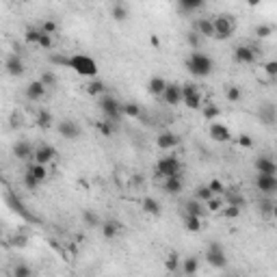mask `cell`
I'll use <instances>...</instances> for the list:
<instances>
[{
    "label": "cell",
    "mask_w": 277,
    "mask_h": 277,
    "mask_svg": "<svg viewBox=\"0 0 277 277\" xmlns=\"http://www.w3.org/2000/svg\"><path fill=\"white\" fill-rule=\"evenodd\" d=\"M13 154L18 160H32V156H35V148L29 143V141H18V143L13 145Z\"/></svg>",
    "instance_id": "ffe728a7"
},
{
    "label": "cell",
    "mask_w": 277,
    "mask_h": 277,
    "mask_svg": "<svg viewBox=\"0 0 277 277\" xmlns=\"http://www.w3.org/2000/svg\"><path fill=\"white\" fill-rule=\"evenodd\" d=\"M182 104L191 111H199L204 104V97H202V89L193 83L182 85Z\"/></svg>",
    "instance_id": "8992f818"
},
{
    "label": "cell",
    "mask_w": 277,
    "mask_h": 277,
    "mask_svg": "<svg viewBox=\"0 0 277 277\" xmlns=\"http://www.w3.org/2000/svg\"><path fill=\"white\" fill-rule=\"evenodd\" d=\"M271 215H273V219L277 221V202L273 204V210H271Z\"/></svg>",
    "instance_id": "11a10c76"
},
{
    "label": "cell",
    "mask_w": 277,
    "mask_h": 277,
    "mask_svg": "<svg viewBox=\"0 0 277 277\" xmlns=\"http://www.w3.org/2000/svg\"><path fill=\"white\" fill-rule=\"evenodd\" d=\"M111 15H113V20H117V22H126L130 18V7L126 2H113Z\"/></svg>",
    "instance_id": "cb8c5ba5"
},
{
    "label": "cell",
    "mask_w": 277,
    "mask_h": 277,
    "mask_svg": "<svg viewBox=\"0 0 277 277\" xmlns=\"http://www.w3.org/2000/svg\"><path fill=\"white\" fill-rule=\"evenodd\" d=\"M154 171L162 180H167V178H178V176H182V162L178 156H162V158L156 162Z\"/></svg>",
    "instance_id": "3957f363"
},
{
    "label": "cell",
    "mask_w": 277,
    "mask_h": 277,
    "mask_svg": "<svg viewBox=\"0 0 277 277\" xmlns=\"http://www.w3.org/2000/svg\"><path fill=\"white\" fill-rule=\"evenodd\" d=\"M186 43L193 48V52L197 50V46H199V35H197V32H195V31L188 32V35H186Z\"/></svg>",
    "instance_id": "f5cc1de1"
},
{
    "label": "cell",
    "mask_w": 277,
    "mask_h": 277,
    "mask_svg": "<svg viewBox=\"0 0 277 277\" xmlns=\"http://www.w3.org/2000/svg\"><path fill=\"white\" fill-rule=\"evenodd\" d=\"M213 197H216V195L208 188V184H202V186H197V191H195V199H199L202 204H208Z\"/></svg>",
    "instance_id": "d6a6232c"
},
{
    "label": "cell",
    "mask_w": 277,
    "mask_h": 277,
    "mask_svg": "<svg viewBox=\"0 0 277 277\" xmlns=\"http://www.w3.org/2000/svg\"><path fill=\"white\" fill-rule=\"evenodd\" d=\"M52 46H54V37L48 35V32H43L41 39H39V46H37V48H41V50H52Z\"/></svg>",
    "instance_id": "c3c4849f"
},
{
    "label": "cell",
    "mask_w": 277,
    "mask_h": 277,
    "mask_svg": "<svg viewBox=\"0 0 277 277\" xmlns=\"http://www.w3.org/2000/svg\"><path fill=\"white\" fill-rule=\"evenodd\" d=\"M80 126H78V122H74V119H61L59 122V134H61L63 139H69V141H76V139H80Z\"/></svg>",
    "instance_id": "9c48e42d"
},
{
    "label": "cell",
    "mask_w": 277,
    "mask_h": 277,
    "mask_svg": "<svg viewBox=\"0 0 277 277\" xmlns=\"http://www.w3.org/2000/svg\"><path fill=\"white\" fill-rule=\"evenodd\" d=\"M238 145H241V148H251L253 139L249 137V134H241V137H238Z\"/></svg>",
    "instance_id": "db71d44e"
},
{
    "label": "cell",
    "mask_w": 277,
    "mask_h": 277,
    "mask_svg": "<svg viewBox=\"0 0 277 277\" xmlns=\"http://www.w3.org/2000/svg\"><path fill=\"white\" fill-rule=\"evenodd\" d=\"M180 258H178V253H171V256H167V260H165V269L169 271V273H178L180 271Z\"/></svg>",
    "instance_id": "74e56055"
},
{
    "label": "cell",
    "mask_w": 277,
    "mask_h": 277,
    "mask_svg": "<svg viewBox=\"0 0 277 277\" xmlns=\"http://www.w3.org/2000/svg\"><path fill=\"white\" fill-rule=\"evenodd\" d=\"M4 69H7L9 76H13V78H20V76L26 72V65H24V61H22L20 54L13 52V54H9L7 61H4Z\"/></svg>",
    "instance_id": "30bf717a"
},
{
    "label": "cell",
    "mask_w": 277,
    "mask_h": 277,
    "mask_svg": "<svg viewBox=\"0 0 277 277\" xmlns=\"http://www.w3.org/2000/svg\"><path fill=\"white\" fill-rule=\"evenodd\" d=\"M186 69L191 72V76H195V78H208L215 69V61H213V57H208V54L195 50V52L188 54V59H186Z\"/></svg>",
    "instance_id": "6da1fadb"
},
{
    "label": "cell",
    "mask_w": 277,
    "mask_h": 277,
    "mask_svg": "<svg viewBox=\"0 0 277 277\" xmlns=\"http://www.w3.org/2000/svg\"><path fill=\"white\" fill-rule=\"evenodd\" d=\"M57 29H59V26H57V22H54V20H46L41 24V31L48 32V35H52V37H54V32H57Z\"/></svg>",
    "instance_id": "816d5d0a"
},
{
    "label": "cell",
    "mask_w": 277,
    "mask_h": 277,
    "mask_svg": "<svg viewBox=\"0 0 277 277\" xmlns=\"http://www.w3.org/2000/svg\"><path fill=\"white\" fill-rule=\"evenodd\" d=\"M197 271H199V260L197 258L188 256V258L182 260V273H184V277H195V275H197Z\"/></svg>",
    "instance_id": "4316f807"
},
{
    "label": "cell",
    "mask_w": 277,
    "mask_h": 277,
    "mask_svg": "<svg viewBox=\"0 0 277 277\" xmlns=\"http://www.w3.org/2000/svg\"><path fill=\"white\" fill-rule=\"evenodd\" d=\"M184 225H186L188 232H202V216H186L184 219Z\"/></svg>",
    "instance_id": "f35d334b"
},
{
    "label": "cell",
    "mask_w": 277,
    "mask_h": 277,
    "mask_svg": "<svg viewBox=\"0 0 277 277\" xmlns=\"http://www.w3.org/2000/svg\"><path fill=\"white\" fill-rule=\"evenodd\" d=\"M243 213V208H238V206H232V204H225V208H223V215L225 219H236V216H241Z\"/></svg>",
    "instance_id": "ee69618b"
},
{
    "label": "cell",
    "mask_w": 277,
    "mask_h": 277,
    "mask_svg": "<svg viewBox=\"0 0 277 277\" xmlns=\"http://www.w3.org/2000/svg\"><path fill=\"white\" fill-rule=\"evenodd\" d=\"M123 117L139 119L141 117V106L137 104V102H126V104H123Z\"/></svg>",
    "instance_id": "e575fe53"
},
{
    "label": "cell",
    "mask_w": 277,
    "mask_h": 277,
    "mask_svg": "<svg viewBox=\"0 0 277 277\" xmlns=\"http://www.w3.org/2000/svg\"><path fill=\"white\" fill-rule=\"evenodd\" d=\"M13 277H35V273H32V269L29 267V264H15L13 267Z\"/></svg>",
    "instance_id": "60d3db41"
},
{
    "label": "cell",
    "mask_w": 277,
    "mask_h": 277,
    "mask_svg": "<svg viewBox=\"0 0 277 277\" xmlns=\"http://www.w3.org/2000/svg\"><path fill=\"white\" fill-rule=\"evenodd\" d=\"M258 117L264 126H273V123H277V106L271 104V102H264V104L258 108Z\"/></svg>",
    "instance_id": "9a60e30c"
},
{
    "label": "cell",
    "mask_w": 277,
    "mask_h": 277,
    "mask_svg": "<svg viewBox=\"0 0 277 277\" xmlns=\"http://www.w3.org/2000/svg\"><path fill=\"white\" fill-rule=\"evenodd\" d=\"M97 106H100V113L104 115V119H108V122H117V119L123 115V104L117 100V97H113L108 93L97 100Z\"/></svg>",
    "instance_id": "277c9868"
},
{
    "label": "cell",
    "mask_w": 277,
    "mask_h": 277,
    "mask_svg": "<svg viewBox=\"0 0 277 277\" xmlns=\"http://www.w3.org/2000/svg\"><path fill=\"white\" fill-rule=\"evenodd\" d=\"M67 67L74 69L78 76H89V78H93L97 74V63L91 57H87V54H72V57H67Z\"/></svg>",
    "instance_id": "7a4b0ae2"
},
{
    "label": "cell",
    "mask_w": 277,
    "mask_h": 277,
    "mask_svg": "<svg viewBox=\"0 0 277 277\" xmlns=\"http://www.w3.org/2000/svg\"><path fill=\"white\" fill-rule=\"evenodd\" d=\"M256 171L260 176H277V162L273 158H269V156H258Z\"/></svg>",
    "instance_id": "ac0fdd59"
},
{
    "label": "cell",
    "mask_w": 277,
    "mask_h": 277,
    "mask_svg": "<svg viewBox=\"0 0 277 277\" xmlns=\"http://www.w3.org/2000/svg\"><path fill=\"white\" fill-rule=\"evenodd\" d=\"M52 122H54V117H52V113H50V111H46V108L37 111V115H35V123H37V126H39L41 130L52 128Z\"/></svg>",
    "instance_id": "83f0119b"
},
{
    "label": "cell",
    "mask_w": 277,
    "mask_h": 277,
    "mask_svg": "<svg viewBox=\"0 0 277 277\" xmlns=\"http://www.w3.org/2000/svg\"><path fill=\"white\" fill-rule=\"evenodd\" d=\"M41 35H43L41 29H29V31H26V41H29V43H35V46H39Z\"/></svg>",
    "instance_id": "f6af8a7d"
},
{
    "label": "cell",
    "mask_w": 277,
    "mask_h": 277,
    "mask_svg": "<svg viewBox=\"0 0 277 277\" xmlns=\"http://www.w3.org/2000/svg\"><path fill=\"white\" fill-rule=\"evenodd\" d=\"M215 22V39H230L236 31V20L230 13H221L213 18Z\"/></svg>",
    "instance_id": "5b68a950"
},
{
    "label": "cell",
    "mask_w": 277,
    "mask_h": 277,
    "mask_svg": "<svg viewBox=\"0 0 277 277\" xmlns=\"http://www.w3.org/2000/svg\"><path fill=\"white\" fill-rule=\"evenodd\" d=\"M46 85L41 83V80H32V83H29V87H26V100L29 102H39L43 100V95H46Z\"/></svg>",
    "instance_id": "d6986e66"
},
{
    "label": "cell",
    "mask_w": 277,
    "mask_h": 277,
    "mask_svg": "<svg viewBox=\"0 0 277 277\" xmlns=\"http://www.w3.org/2000/svg\"><path fill=\"white\" fill-rule=\"evenodd\" d=\"M256 59H258V50L253 46L241 43V46L234 48V61L238 65H251V63H256Z\"/></svg>",
    "instance_id": "ba28073f"
},
{
    "label": "cell",
    "mask_w": 277,
    "mask_h": 277,
    "mask_svg": "<svg viewBox=\"0 0 277 277\" xmlns=\"http://www.w3.org/2000/svg\"><path fill=\"white\" fill-rule=\"evenodd\" d=\"M206 260H208V264L213 269H225L227 267V253H225V249L221 247V243L215 241L206 247Z\"/></svg>",
    "instance_id": "52a82bcc"
},
{
    "label": "cell",
    "mask_w": 277,
    "mask_h": 277,
    "mask_svg": "<svg viewBox=\"0 0 277 277\" xmlns=\"http://www.w3.org/2000/svg\"><path fill=\"white\" fill-rule=\"evenodd\" d=\"M41 83L46 85V89H52L54 85H57V74L54 72H50V69H48V72H43V76H41Z\"/></svg>",
    "instance_id": "bcb514c9"
},
{
    "label": "cell",
    "mask_w": 277,
    "mask_h": 277,
    "mask_svg": "<svg viewBox=\"0 0 277 277\" xmlns=\"http://www.w3.org/2000/svg\"><path fill=\"white\" fill-rule=\"evenodd\" d=\"M85 89H87V93L93 95V97H97V100L106 95V85L102 83V80H91V83H87Z\"/></svg>",
    "instance_id": "f1b7e54d"
},
{
    "label": "cell",
    "mask_w": 277,
    "mask_h": 277,
    "mask_svg": "<svg viewBox=\"0 0 277 277\" xmlns=\"http://www.w3.org/2000/svg\"><path fill=\"white\" fill-rule=\"evenodd\" d=\"M208 134H210V139H213V141H216V143H227V141L232 139V132H230V128H227L225 123H219V122L210 123V128H208Z\"/></svg>",
    "instance_id": "5bb4252c"
},
{
    "label": "cell",
    "mask_w": 277,
    "mask_h": 277,
    "mask_svg": "<svg viewBox=\"0 0 277 277\" xmlns=\"http://www.w3.org/2000/svg\"><path fill=\"white\" fill-rule=\"evenodd\" d=\"M141 208H143V213L150 215V216H158L160 215V204L156 202L154 197H145L143 202H141Z\"/></svg>",
    "instance_id": "f546056e"
},
{
    "label": "cell",
    "mask_w": 277,
    "mask_h": 277,
    "mask_svg": "<svg viewBox=\"0 0 277 277\" xmlns=\"http://www.w3.org/2000/svg\"><path fill=\"white\" fill-rule=\"evenodd\" d=\"M225 277H241V275H225Z\"/></svg>",
    "instance_id": "9f6ffc18"
},
{
    "label": "cell",
    "mask_w": 277,
    "mask_h": 277,
    "mask_svg": "<svg viewBox=\"0 0 277 277\" xmlns=\"http://www.w3.org/2000/svg\"><path fill=\"white\" fill-rule=\"evenodd\" d=\"M223 208H225V204H223V199H221V197H213L208 204H206V210H208V213H213V215L223 213Z\"/></svg>",
    "instance_id": "8d00e7d4"
},
{
    "label": "cell",
    "mask_w": 277,
    "mask_h": 277,
    "mask_svg": "<svg viewBox=\"0 0 277 277\" xmlns=\"http://www.w3.org/2000/svg\"><path fill=\"white\" fill-rule=\"evenodd\" d=\"M275 26L273 24H258L256 26V37H260V39H267V37L273 35Z\"/></svg>",
    "instance_id": "b9f144b4"
},
{
    "label": "cell",
    "mask_w": 277,
    "mask_h": 277,
    "mask_svg": "<svg viewBox=\"0 0 277 277\" xmlns=\"http://www.w3.org/2000/svg\"><path fill=\"white\" fill-rule=\"evenodd\" d=\"M54 158H57V148H52V145H39V148H35L32 162H37V165H50Z\"/></svg>",
    "instance_id": "8fae6325"
},
{
    "label": "cell",
    "mask_w": 277,
    "mask_h": 277,
    "mask_svg": "<svg viewBox=\"0 0 277 277\" xmlns=\"http://www.w3.org/2000/svg\"><path fill=\"white\" fill-rule=\"evenodd\" d=\"M204 117H206V122H210V123H215L216 122V117L221 115V108L216 106V104H208V106H204Z\"/></svg>",
    "instance_id": "d590c367"
},
{
    "label": "cell",
    "mask_w": 277,
    "mask_h": 277,
    "mask_svg": "<svg viewBox=\"0 0 277 277\" xmlns=\"http://www.w3.org/2000/svg\"><path fill=\"white\" fill-rule=\"evenodd\" d=\"M162 100L171 106H180L182 104V85H176V83H169L165 89V95Z\"/></svg>",
    "instance_id": "e0dca14e"
},
{
    "label": "cell",
    "mask_w": 277,
    "mask_h": 277,
    "mask_svg": "<svg viewBox=\"0 0 277 277\" xmlns=\"http://www.w3.org/2000/svg\"><path fill=\"white\" fill-rule=\"evenodd\" d=\"M195 32H197L199 37H215L213 18H197L195 20Z\"/></svg>",
    "instance_id": "44dd1931"
},
{
    "label": "cell",
    "mask_w": 277,
    "mask_h": 277,
    "mask_svg": "<svg viewBox=\"0 0 277 277\" xmlns=\"http://www.w3.org/2000/svg\"><path fill=\"white\" fill-rule=\"evenodd\" d=\"M100 232H102V236H104L106 241H113V238H117L123 232V225L119 223L117 219H106L104 223L100 225Z\"/></svg>",
    "instance_id": "2e32d148"
},
{
    "label": "cell",
    "mask_w": 277,
    "mask_h": 277,
    "mask_svg": "<svg viewBox=\"0 0 277 277\" xmlns=\"http://www.w3.org/2000/svg\"><path fill=\"white\" fill-rule=\"evenodd\" d=\"M180 145V137L176 132H160L156 137V148L162 150V152H169V150H176Z\"/></svg>",
    "instance_id": "4fadbf2b"
},
{
    "label": "cell",
    "mask_w": 277,
    "mask_h": 277,
    "mask_svg": "<svg viewBox=\"0 0 277 277\" xmlns=\"http://www.w3.org/2000/svg\"><path fill=\"white\" fill-rule=\"evenodd\" d=\"M95 128H97V132H100L104 139H111V137H113V132H115V128H113V122H108V119L95 122Z\"/></svg>",
    "instance_id": "836d02e7"
},
{
    "label": "cell",
    "mask_w": 277,
    "mask_h": 277,
    "mask_svg": "<svg viewBox=\"0 0 277 277\" xmlns=\"http://www.w3.org/2000/svg\"><path fill=\"white\" fill-rule=\"evenodd\" d=\"M264 74H267L269 76V78H277V61H275V59H273V61H269V63H264Z\"/></svg>",
    "instance_id": "681fc988"
},
{
    "label": "cell",
    "mask_w": 277,
    "mask_h": 277,
    "mask_svg": "<svg viewBox=\"0 0 277 277\" xmlns=\"http://www.w3.org/2000/svg\"><path fill=\"white\" fill-rule=\"evenodd\" d=\"M182 188H184L182 176H178V178H167V180H162V191H165L167 195H180Z\"/></svg>",
    "instance_id": "7402d4cb"
},
{
    "label": "cell",
    "mask_w": 277,
    "mask_h": 277,
    "mask_svg": "<svg viewBox=\"0 0 277 277\" xmlns=\"http://www.w3.org/2000/svg\"><path fill=\"white\" fill-rule=\"evenodd\" d=\"M208 188H210V191H213V193L216 195V197H219V195H223V193L227 191V188H225V184L221 182V180H210V182H208Z\"/></svg>",
    "instance_id": "7dc6e473"
},
{
    "label": "cell",
    "mask_w": 277,
    "mask_h": 277,
    "mask_svg": "<svg viewBox=\"0 0 277 277\" xmlns=\"http://www.w3.org/2000/svg\"><path fill=\"white\" fill-rule=\"evenodd\" d=\"M256 188L262 195H275L277 193V176H256Z\"/></svg>",
    "instance_id": "7c38bea8"
},
{
    "label": "cell",
    "mask_w": 277,
    "mask_h": 277,
    "mask_svg": "<svg viewBox=\"0 0 277 277\" xmlns=\"http://www.w3.org/2000/svg\"><path fill=\"white\" fill-rule=\"evenodd\" d=\"M22 182H24V186L29 188V191H37V188H39V184H41L35 176H31L29 171H24V176H22Z\"/></svg>",
    "instance_id": "ab89813d"
},
{
    "label": "cell",
    "mask_w": 277,
    "mask_h": 277,
    "mask_svg": "<svg viewBox=\"0 0 277 277\" xmlns=\"http://www.w3.org/2000/svg\"><path fill=\"white\" fill-rule=\"evenodd\" d=\"M83 219H85V223L89 225V227H97V225H102V223H100V219H97V216H95L93 213H91V210H87V213L83 215Z\"/></svg>",
    "instance_id": "f907efd6"
},
{
    "label": "cell",
    "mask_w": 277,
    "mask_h": 277,
    "mask_svg": "<svg viewBox=\"0 0 277 277\" xmlns=\"http://www.w3.org/2000/svg\"><path fill=\"white\" fill-rule=\"evenodd\" d=\"M225 100L232 102V104H236V102L243 100V89L238 85H227L225 87Z\"/></svg>",
    "instance_id": "4dcf8cb0"
},
{
    "label": "cell",
    "mask_w": 277,
    "mask_h": 277,
    "mask_svg": "<svg viewBox=\"0 0 277 277\" xmlns=\"http://www.w3.org/2000/svg\"><path fill=\"white\" fill-rule=\"evenodd\" d=\"M184 213H186V216H204L208 210L204 208V204L199 202V199H188V202L184 204Z\"/></svg>",
    "instance_id": "d4e9b609"
},
{
    "label": "cell",
    "mask_w": 277,
    "mask_h": 277,
    "mask_svg": "<svg viewBox=\"0 0 277 277\" xmlns=\"http://www.w3.org/2000/svg\"><path fill=\"white\" fill-rule=\"evenodd\" d=\"M167 80L165 78H160V76H152L150 78V83H148V91L152 95H165V89H167Z\"/></svg>",
    "instance_id": "603a6c76"
},
{
    "label": "cell",
    "mask_w": 277,
    "mask_h": 277,
    "mask_svg": "<svg viewBox=\"0 0 277 277\" xmlns=\"http://www.w3.org/2000/svg\"><path fill=\"white\" fill-rule=\"evenodd\" d=\"M26 171L31 173V176H35L39 182H43L48 178V169H46V165H37V162H31L29 167H26Z\"/></svg>",
    "instance_id": "1f68e13d"
},
{
    "label": "cell",
    "mask_w": 277,
    "mask_h": 277,
    "mask_svg": "<svg viewBox=\"0 0 277 277\" xmlns=\"http://www.w3.org/2000/svg\"><path fill=\"white\" fill-rule=\"evenodd\" d=\"M225 204L238 206V208H245V197H243V195H238L236 191H230V193H227V202Z\"/></svg>",
    "instance_id": "7bdbcfd3"
},
{
    "label": "cell",
    "mask_w": 277,
    "mask_h": 277,
    "mask_svg": "<svg viewBox=\"0 0 277 277\" xmlns=\"http://www.w3.org/2000/svg\"><path fill=\"white\" fill-rule=\"evenodd\" d=\"M178 11H182V13H195V11H202L204 9V2L202 0H178Z\"/></svg>",
    "instance_id": "484cf974"
}]
</instances>
